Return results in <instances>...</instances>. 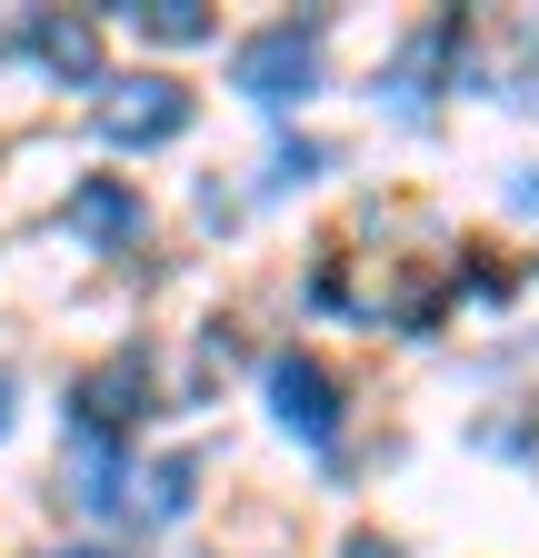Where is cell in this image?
<instances>
[{"label": "cell", "instance_id": "8992f818", "mask_svg": "<svg viewBox=\"0 0 539 558\" xmlns=\"http://www.w3.org/2000/svg\"><path fill=\"white\" fill-rule=\"evenodd\" d=\"M31 50L60 70V81H100V31H91L81 11H40V21H31Z\"/></svg>", "mask_w": 539, "mask_h": 558}, {"label": "cell", "instance_id": "7a4b0ae2", "mask_svg": "<svg viewBox=\"0 0 539 558\" xmlns=\"http://www.w3.org/2000/svg\"><path fill=\"white\" fill-rule=\"evenodd\" d=\"M151 418V349H110V360L71 389V429L81 439H120Z\"/></svg>", "mask_w": 539, "mask_h": 558}, {"label": "cell", "instance_id": "8fae6325", "mask_svg": "<svg viewBox=\"0 0 539 558\" xmlns=\"http://www.w3.org/2000/svg\"><path fill=\"white\" fill-rule=\"evenodd\" d=\"M0 429H11V369H0Z\"/></svg>", "mask_w": 539, "mask_h": 558}, {"label": "cell", "instance_id": "30bf717a", "mask_svg": "<svg viewBox=\"0 0 539 558\" xmlns=\"http://www.w3.org/2000/svg\"><path fill=\"white\" fill-rule=\"evenodd\" d=\"M320 160H330V150H310V140H290V150H280V160H270V180H310Z\"/></svg>", "mask_w": 539, "mask_h": 558}, {"label": "cell", "instance_id": "9c48e42d", "mask_svg": "<svg viewBox=\"0 0 539 558\" xmlns=\"http://www.w3.org/2000/svg\"><path fill=\"white\" fill-rule=\"evenodd\" d=\"M190 488H200V459H160V469H151V519H180Z\"/></svg>", "mask_w": 539, "mask_h": 558}, {"label": "cell", "instance_id": "7c38bea8", "mask_svg": "<svg viewBox=\"0 0 539 558\" xmlns=\"http://www.w3.org/2000/svg\"><path fill=\"white\" fill-rule=\"evenodd\" d=\"M60 558H110V548H60Z\"/></svg>", "mask_w": 539, "mask_h": 558}, {"label": "cell", "instance_id": "6da1fadb", "mask_svg": "<svg viewBox=\"0 0 539 558\" xmlns=\"http://www.w3.org/2000/svg\"><path fill=\"white\" fill-rule=\"evenodd\" d=\"M230 81L250 90V100H310L320 90V21H280V31H260V40H240L230 50Z\"/></svg>", "mask_w": 539, "mask_h": 558}, {"label": "cell", "instance_id": "5b68a950", "mask_svg": "<svg viewBox=\"0 0 539 558\" xmlns=\"http://www.w3.org/2000/svg\"><path fill=\"white\" fill-rule=\"evenodd\" d=\"M60 220H71V230H81L91 250H130V240H141V220H151V209H141V190H130V180H81Z\"/></svg>", "mask_w": 539, "mask_h": 558}, {"label": "cell", "instance_id": "52a82bcc", "mask_svg": "<svg viewBox=\"0 0 539 558\" xmlns=\"http://www.w3.org/2000/svg\"><path fill=\"white\" fill-rule=\"evenodd\" d=\"M71 499H81V509H120V469H110V439H81V429H71Z\"/></svg>", "mask_w": 539, "mask_h": 558}, {"label": "cell", "instance_id": "ba28073f", "mask_svg": "<svg viewBox=\"0 0 539 558\" xmlns=\"http://www.w3.org/2000/svg\"><path fill=\"white\" fill-rule=\"evenodd\" d=\"M130 21H141V40H170V50H190V40H211V31H220L200 0H151V11H130Z\"/></svg>", "mask_w": 539, "mask_h": 558}, {"label": "cell", "instance_id": "3957f363", "mask_svg": "<svg viewBox=\"0 0 539 558\" xmlns=\"http://www.w3.org/2000/svg\"><path fill=\"white\" fill-rule=\"evenodd\" d=\"M180 130H190V90L160 81V70L100 90V140H120V150H151V140H180Z\"/></svg>", "mask_w": 539, "mask_h": 558}, {"label": "cell", "instance_id": "277c9868", "mask_svg": "<svg viewBox=\"0 0 539 558\" xmlns=\"http://www.w3.org/2000/svg\"><path fill=\"white\" fill-rule=\"evenodd\" d=\"M270 399H280V429H300V439H340V379H330V360L280 349V360H270Z\"/></svg>", "mask_w": 539, "mask_h": 558}]
</instances>
